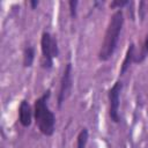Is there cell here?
<instances>
[{
	"label": "cell",
	"mask_w": 148,
	"mask_h": 148,
	"mask_svg": "<svg viewBox=\"0 0 148 148\" xmlns=\"http://www.w3.org/2000/svg\"><path fill=\"white\" fill-rule=\"evenodd\" d=\"M124 22H125V17H124L123 9H117L110 16L104 36H103L102 44L97 53V58L99 61L105 62L109 59H111V57L114 54L119 43Z\"/></svg>",
	"instance_id": "1"
},
{
	"label": "cell",
	"mask_w": 148,
	"mask_h": 148,
	"mask_svg": "<svg viewBox=\"0 0 148 148\" xmlns=\"http://www.w3.org/2000/svg\"><path fill=\"white\" fill-rule=\"evenodd\" d=\"M51 89H46L34 103V121L44 136H52L56 131V114L49 106Z\"/></svg>",
	"instance_id": "2"
},
{
	"label": "cell",
	"mask_w": 148,
	"mask_h": 148,
	"mask_svg": "<svg viewBox=\"0 0 148 148\" xmlns=\"http://www.w3.org/2000/svg\"><path fill=\"white\" fill-rule=\"evenodd\" d=\"M40 67L45 71H50L53 67V61L59 57L60 50L58 39L50 31L44 30L40 35Z\"/></svg>",
	"instance_id": "3"
},
{
	"label": "cell",
	"mask_w": 148,
	"mask_h": 148,
	"mask_svg": "<svg viewBox=\"0 0 148 148\" xmlns=\"http://www.w3.org/2000/svg\"><path fill=\"white\" fill-rule=\"evenodd\" d=\"M72 89H73V65L71 61H68L64 67L59 81V90L57 95V105L59 109L71 96Z\"/></svg>",
	"instance_id": "4"
},
{
	"label": "cell",
	"mask_w": 148,
	"mask_h": 148,
	"mask_svg": "<svg viewBox=\"0 0 148 148\" xmlns=\"http://www.w3.org/2000/svg\"><path fill=\"white\" fill-rule=\"evenodd\" d=\"M123 81L117 80L111 88L108 90V101H109V118L112 123L119 124L120 123V114H119V108H120V94L123 90Z\"/></svg>",
	"instance_id": "5"
},
{
	"label": "cell",
	"mask_w": 148,
	"mask_h": 148,
	"mask_svg": "<svg viewBox=\"0 0 148 148\" xmlns=\"http://www.w3.org/2000/svg\"><path fill=\"white\" fill-rule=\"evenodd\" d=\"M17 113H18V123L21 124V126L25 128L30 127L34 120V108L30 105L27 98H23L20 102Z\"/></svg>",
	"instance_id": "6"
},
{
	"label": "cell",
	"mask_w": 148,
	"mask_h": 148,
	"mask_svg": "<svg viewBox=\"0 0 148 148\" xmlns=\"http://www.w3.org/2000/svg\"><path fill=\"white\" fill-rule=\"evenodd\" d=\"M135 51H136V46L134 43H130L128 46H127V50H126V53H125V57H124V60L120 65V69H119V75H124L126 73V71L128 69V67L133 64V60H134V56H135Z\"/></svg>",
	"instance_id": "7"
},
{
	"label": "cell",
	"mask_w": 148,
	"mask_h": 148,
	"mask_svg": "<svg viewBox=\"0 0 148 148\" xmlns=\"http://www.w3.org/2000/svg\"><path fill=\"white\" fill-rule=\"evenodd\" d=\"M36 50L32 45H25L22 52V65L24 68H30L34 65Z\"/></svg>",
	"instance_id": "8"
},
{
	"label": "cell",
	"mask_w": 148,
	"mask_h": 148,
	"mask_svg": "<svg viewBox=\"0 0 148 148\" xmlns=\"http://www.w3.org/2000/svg\"><path fill=\"white\" fill-rule=\"evenodd\" d=\"M89 140V130L87 127H82L76 136V148H86Z\"/></svg>",
	"instance_id": "9"
},
{
	"label": "cell",
	"mask_w": 148,
	"mask_h": 148,
	"mask_svg": "<svg viewBox=\"0 0 148 148\" xmlns=\"http://www.w3.org/2000/svg\"><path fill=\"white\" fill-rule=\"evenodd\" d=\"M77 6H79V0L68 1V10H69V16L72 20H74L77 16Z\"/></svg>",
	"instance_id": "10"
},
{
	"label": "cell",
	"mask_w": 148,
	"mask_h": 148,
	"mask_svg": "<svg viewBox=\"0 0 148 148\" xmlns=\"http://www.w3.org/2000/svg\"><path fill=\"white\" fill-rule=\"evenodd\" d=\"M127 5H130V0H113L109 3V7L111 9H123Z\"/></svg>",
	"instance_id": "11"
},
{
	"label": "cell",
	"mask_w": 148,
	"mask_h": 148,
	"mask_svg": "<svg viewBox=\"0 0 148 148\" xmlns=\"http://www.w3.org/2000/svg\"><path fill=\"white\" fill-rule=\"evenodd\" d=\"M147 3L145 1H140L139 3V15H140V18L143 20L145 18V13H146V9H143V7L146 6Z\"/></svg>",
	"instance_id": "12"
},
{
	"label": "cell",
	"mask_w": 148,
	"mask_h": 148,
	"mask_svg": "<svg viewBox=\"0 0 148 148\" xmlns=\"http://www.w3.org/2000/svg\"><path fill=\"white\" fill-rule=\"evenodd\" d=\"M28 5L30 6V9H36L38 7V5H39V1L38 0H29Z\"/></svg>",
	"instance_id": "13"
},
{
	"label": "cell",
	"mask_w": 148,
	"mask_h": 148,
	"mask_svg": "<svg viewBox=\"0 0 148 148\" xmlns=\"http://www.w3.org/2000/svg\"><path fill=\"white\" fill-rule=\"evenodd\" d=\"M142 47L148 52V32L145 36V39H143V43H142Z\"/></svg>",
	"instance_id": "14"
}]
</instances>
